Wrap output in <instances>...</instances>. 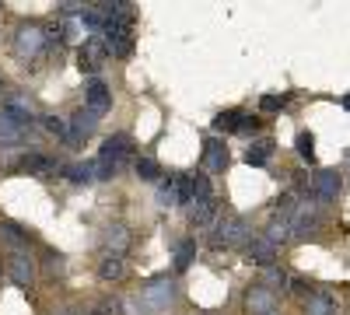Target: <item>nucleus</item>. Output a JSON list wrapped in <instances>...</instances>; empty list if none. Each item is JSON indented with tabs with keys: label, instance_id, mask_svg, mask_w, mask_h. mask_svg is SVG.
<instances>
[{
	"label": "nucleus",
	"instance_id": "obj_1",
	"mask_svg": "<svg viewBox=\"0 0 350 315\" xmlns=\"http://www.w3.org/2000/svg\"><path fill=\"white\" fill-rule=\"evenodd\" d=\"M214 249H228V245H242L249 242V224L239 214H221L217 217V232H214Z\"/></svg>",
	"mask_w": 350,
	"mask_h": 315
},
{
	"label": "nucleus",
	"instance_id": "obj_2",
	"mask_svg": "<svg viewBox=\"0 0 350 315\" xmlns=\"http://www.w3.org/2000/svg\"><path fill=\"white\" fill-rule=\"evenodd\" d=\"M242 305H245L249 315H277V295L270 288H262V284H256V288L245 291Z\"/></svg>",
	"mask_w": 350,
	"mask_h": 315
},
{
	"label": "nucleus",
	"instance_id": "obj_3",
	"mask_svg": "<svg viewBox=\"0 0 350 315\" xmlns=\"http://www.w3.org/2000/svg\"><path fill=\"white\" fill-rule=\"evenodd\" d=\"M8 273L18 288H36V263L28 260V252H11V263H8Z\"/></svg>",
	"mask_w": 350,
	"mask_h": 315
},
{
	"label": "nucleus",
	"instance_id": "obj_4",
	"mask_svg": "<svg viewBox=\"0 0 350 315\" xmlns=\"http://www.w3.org/2000/svg\"><path fill=\"white\" fill-rule=\"evenodd\" d=\"M42 46H46V36H42L39 25H21L18 28V36H14V53L18 56H36Z\"/></svg>",
	"mask_w": 350,
	"mask_h": 315
},
{
	"label": "nucleus",
	"instance_id": "obj_5",
	"mask_svg": "<svg viewBox=\"0 0 350 315\" xmlns=\"http://www.w3.org/2000/svg\"><path fill=\"white\" fill-rule=\"evenodd\" d=\"M102 161H109V165H116V168H123V161H130L133 158V144H130V137H109L105 144H102V154H98Z\"/></svg>",
	"mask_w": 350,
	"mask_h": 315
},
{
	"label": "nucleus",
	"instance_id": "obj_6",
	"mask_svg": "<svg viewBox=\"0 0 350 315\" xmlns=\"http://www.w3.org/2000/svg\"><path fill=\"white\" fill-rule=\"evenodd\" d=\"M245 256H249V263H256V266H273V260H277V245L262 235V238H249L245 242Z\"/></svg>",
	"mask_w": 350,
	"mask_h": 315
},
{
	"label": "nucleus",
	"instance_id": "obj_7",
	"mask_svg": "<svg viewBox=\"0 0 350 315\" xmlns=\"http://www.w3.org/2000/svg\"><path fill=\"white\" fill-rule=\"evenodd\" d=\"M172 298H175V284L168 277H154L148 288H144V301H148L151 308H165Z\"/></svg>",
	"mask_w": 350,
	"mask_h": 315
},
{
	"label": "nucleus",
	"instance_id": "obj_8",
	"mask_svg": "<svg viewBox=\"0 0 350 315\" xmlns=\"http://www.w3.org/2000/svg\"><path fill=\"white\" fill-rule=\"evenodd\" d=\"M308 193H312L315 200H336V193H340V176H336V172H315L312 182H308Z\"/></svg>",
	"mask_w": 350,
	"mask_h": 315
},
{
	"label": "nucleus",
	"instance_id": "obj_9",
	"mask_svg": "<svg viewBox=\"0 0 350 315\" xmlns=\"http://www.w3.org/2000/svg\"><path fill=\"white\" fill-rule=\"evenodd\" d=\"M105 46H102V39H88L84 46H81V53H77V67L81 70H88V74H95L98 70V64L105 60Z\"/></svg>",
	"mask_w": 350,
	"mask_h": 315
},
{
	"label": "nucleus",
	"instance_id": "obj_10",
	"mask_svg": "<svg viewBox=\"0 0 350 315\" xmlns=\"http://www.w3.org/2000/svg\"><path fill=\"white\" fill-rule=\"evenodd\" d=\"M0 245L11 249V252H25L28 232H25L21 224H14V221H0Z\"/></svg>",
	"mask_w": 350,
	"mask_h": 315
},
{
	"label": "nucleus",
	"instance_id": "obj_11",
	"mask_svg": "<svg viewBox=\"0 0 350 315\" xmlns=\"http://www.w3.org/2000/svg\"><path fill=\"white\" fill-rule=\"evenodd\" d=\"M25 137V126L11 116L8 109H0V148H11V144H21Z\"/></svg>",
	"mask_w": 350,
	"mask_h": 315
},
{
	"label": "nucleus",
	"instance_id": "obj_12",
	"mask_svg": "<svg viewBox=\"0 0 350 315\" xmlns=\"http://www.w3.org/2000/svg\"><path fill=\"white\" fill-rule=\"evenodd\" d=\"M105 245H109V252L123 256V252L130 249V228H126V224H112V228H105Z\"/></svg>",
	"mask_w": 350,
	"mask_h": 315
},
{
	"label": "nucleus",
	"instance_id": "obj_13",
	"mask_svg": "<svg viewBox=\"0 0 350 315\" xmlns=\"http://www.w3.org/2000/svg\"><path fill=\"white\" fill-rule=\"evenodd\" d=\"M88 109H95V112H105L109 105H112V95H109V88H105V84L102 81H92V84H88Z\"/></svg>",
	"mask_w": 350,
	"mask_h": 315
},
{
	"label": "nucleus",
	"instance_id": "obj_14",
	"mask_svg": "<svg viewBox=\"0 0 350 315\" xmlns=\"http://www.w3.org/2000/svg\"><path fill=\"white\" fill-rule=\"evenodd\" d=\"M315 232H319V217L301 207V210L295 214V224H291V235H295V238H308V235H315Z\"/></svg>",
	"mask_w": 350,
	"mask_h": 315
},
{
	"label": "nucleus",
	"instance_id": "obj_15",
	"mask_svg": "<svg viewBox=\"0 0 350 315\" xmlns=\"http://www.w3.org/2000/svg\"><path fill=\"white\" fill-rule=\"evenodd\" d=\"M98 116H102V112H95V109H77L74 120H70V126L77 130V137H88V133H95Z\"/></svg>",
	"mask_w": 350,
	"mask_h": 315
},
{
	"label": "nucleus",
	"instance_id": "obj_16",
	"mask_svg": "<svg viewBox=\"0 0 350 315\" xmlns=\"http://www.w3.org/2000/svg\"><path fill=\"white\" fill-rule=\"evenodd\" d=\"M126 273V263H123V256H116V252H105V260L98 263V277L102 280H120Z\"/></svg>",
	"mask_w": 350,
	"mask_h": 315
},
{
	"label": "nucleus",
	"instance_id": "obj_17",
	"mask_svg": "<svg viewBox=\"0 0 350 315\" xmlns=\"http://www.w3.org/2000/svg\"><path fill=\"white\" fill-rule=\"evenodd\" d=\"M21 172H28V176H46V172H56V161H49L46 154H25Z\"/></svg>",
	"mask_w": 350,
	"mask_h": 315
},
{
	"label": "nucleus",
	"instance_id": "obj_18",
	"mask_svg": "<svg viewBox=\"0 0 350 315\" xmlns=\"http://www.w3.org/2000/svg\"><path fill=\"white\" fill-rule=\"evenodd\" d=\"M214 200H193V207H189V221L196 224V228H207L211 224V217H214Z\"/></svg>",
	"mask_w": 350,
	"mask_h": 315
},
{
	"label": "nucleus",
	"instance_id": "obj_19",
	"mask_svg": "<svg viewBox=\"0 0 350 315\" xmlns=\"http://www.w3.org/2000/svg\"><path fill=\"white\" fill-rule=\"evenodd\" d=\"M42 126H46V133L67 140V144H77V137L70 133V123H67V120H60V116H42Z\"/></svg>",
	"mask_w": 350,
	"mask_h": 315
},
{
	"label": "nucleus",
	"instance_id": "obj_20",
	"mask_svg": "<svg viewBox=\"0 0 350 315\" xmlns=\"http://www.w3.org/2000/svg\"><path fill=\"white\" fill-rule=\"evenodd\" d=\"M203 161H207L211 172H224L228 168V148L214 144V140H207V154H203Z\"/></svg>",
	"mask_w": 350,
	"mask_h": 315
},
{
	"label": "nucleus",
	"instance_id": "obj_21",
	"mask_svg": "<svg viewBox=\"0 0 350 315\" xmlns=\"http://www.w3.org/2000/svg\"><path fill=\"white\" fill-rule=\"evenodd\" d=\"M270 154H273V140H256V144L245 151V161L249 165H267Z\"/></svg>",
	"mask_w": 350,
	"mask_h": 315
},
{
	"label": "nucleus",
	"instance_id": "obj_22",
	"mask_svg": "<svg viewBox=\"0 0 350 315\" xmlns=\"http://www.w3.org/2000/svg\"><path fill=\"white\" fill-rule=\"evenodd\" d=\"M305 312H308V315H336V305H333L329 295H312V298L305 301Z\"/></svg>",
	"mask_w": 350,
	"mask_h": 315
},
{
	"label": "nucleus",
	"instance_id": "obj_23",
	"mask_svg": "<svg viewBox=\"0 0 350 315\" xmlns=\"http://www.w3.org/2000/svg\"><path fill=\"white\" fill-rule=\"evenodd\" d=\"M242 112L239 109H231V112H221V116L214 120V130H224V133H235V130H242Z\"/></svg>",
	"mask_w": 350,
	"mask_h": 315
},
{
	"label": "nucleus",
	"instance_id": "obj_24",
	"mask_svg": "<svg viewBox=\"0 0 350 315\" xmlns=\"http://www.w3.org/2000/svg\"><path fill=\"white\" fill-rule=\"evenodd\" d=\"M133 172H137V179H144V182H154V179L161 176L158 161H151V158H137V161H133Z\"/></svg>",
	"mask_w": 350,
	"mask_h": 315
},
{
	"label": "nucleus",
	"instance_id": "obj_25",
	"mask_svg": "<svg viewBox=\"0 0 350 315\" xmlns=\"http://www.w3.org/2000/svg\"><path fill=\"white\" fill-rule=\"evenodd\" d=\"M64 172H67V179H70V182H92V179H98L95 165H67Z\"/></svg>",
	"mask_w": 350,
	"mask_h": 315
},
{
	"label": "nucleus",
	"instance_id": "obj_26",
	"mask_svg": "<svg viewBox=\"0 0 350 315\" xmlns=\"http://www.w3.org/2000/svg\"><path fill=\"white\" fill-rule=\"evenodd\" d=\"M158 204L161 207H175V204H179V196H175V176L158 182Z\"/></svg>",
	"mask_w": 350,
	"mask_h": 315
},
{
	"label": "nucleus",
	"instance_id": "obj_27",
	"mask_svg": "<svg viewBox=\"0 0 350 315\" xmlns=\"http://www.w3.org/2000/svg\"><path fill=\"white\" fill-rule=\"evenodd\" d=\"M273 214H277L280 221L295 217V214H298V207H295V196H291V193H284V196L277 200V204H273Z\"/></svg>",
	"mask_w": 350,
	"mask_h": 315
},
{
	"label": "nucleus",
	"instance_id": "obj_28",
	"mask_svg": "<svg viewBox=\"0 0 350 315\" xmlns=\"http://www.w3.org/2000/svg\"><path fill=\"white\" fill-rule=\"evenodd\" d=\"M193 256H196V242H183L175 249V270H186L193 263Z\"/></svg>",
	"mask_w": 350,
	"mask_h": 315
},
{
	"label": "nucleus",
	"instance_id": "obj_29",
	"mask_svg": "<svg viewBox=\"0 0 350 315\" xmlns=\"http://www.w3.org/2000/svg\"><path fill=\"white\" fill-rule=\"evenodd\" d=\"M284 284H291L284 270H277V266H267V270H262V288L273 291V288H284Z\"/></svg>",
	"mask_w": 350,
	"mask_h": 315
},
{
	"label": "nucleus",
	"instance_id": "obj_30",
	"mask_svg": "<svg viewBox=\"0 0 350 315\" xmlns=\"http://www.w3.org/2000/svg\"><path fill=\"white\" fill-rule=\"evenodd\" d=\"M189 189H193V200H214L207 176H193V179H189Z\"/></svg>",
	"mask_w": 350,
	"mask_h": 315
},
{
	"label": "nucleus",
	"instance_id": "obj_31",
	"mask_svg": "<svg viewBox=\"0 0 350 315\" xmlns=\"http://www.w3.org/2000/svg\"><path fill=\"white\" fill-rule=\"evenodd\" d=\"M267 238H270L273 245H277V242H287V238H291V228H287V221H280V224L273 221V224L267 228Z\"/></svg>",
	"mask_w": 350,
	"mask_h": 315
},
{
	"label": "nucleus",
	"instance_id": "obj_32",
	"mask_svg": "<svg viewBox=\"0 0 350 315\" xmlns=\"http://www.w3.org/2000/svg\"><path fill=\"white\" fill-rule=\"evenodd\" d=\"M298 154H301L305 161L315 158V137H312V133H298Z\"/></svg>",
	"mask_w": 350,
	"mask_h": 315
},
{
	"label": "nucleus",
	"instance_id": "obj_33",
	"mask_svg": "<svg viewBox=\"0 0 350 315\" xmlns=\"http://www.w3.org/2000/svg\"><path fill=\"white\" fill-rule=\"evenodd\" d=\"M60 270H64V256H60V252H46V273L56 277Z\"/></svg>",
	"mask_w": 350,
	"mask_h": 315
},
{
	"label": "nucleus",
	"instance_id": "obj_34",
	"mask_svg": "<svg viewBox=\"0 0 350 315\" xmlns=\"http://www.w3.org/2000/svg\"><path fill=\"white\" fill-rule=\"evenodd\" d=\"M280 105H284V98H277V95H267V98L259 102V109H262V112H273V109H280Z\"/></svg>",
	"mask_w": 350,
	"mask_h": 315
},
{
	"label": "nucleus",
	"instance_id": "obj_35",
	"mask_svg": "<svg viewBox=\"0 0 350 315\" xmlns=\"http://www.w3.org/2000/svg\"><path fill=\"white\" fill-rule=\"evenodd\" d=\"M56 8H60L64 14H77V11H81L84 4H74V0H67V4H56Z\"/></svg>",
	"mask_w": 350,
	"mask_h": 315
},
{
	"label": "nucleus",
	"instance_id": "obj_36",
	"mask_svg": "<svg viewBox=\"0 0 350 315\" xmlns=\"http://www.w3.org/2000/svg\"><path fill=\"white\" fill-rule=\"evenodd\" d=\"M259 130V120H242V130L239 133H256Z\"/></svg>",
	"mask_w": 350,
	"mask_h": 315
},
{
	"label": "nucleus",
	"instance_id": "obj_37",
	"mask_svg": "<svg viewBox=\"0 0 350 315\" xmlns=\"http://www.w3.org/2000/svg\"><path fill=\"white\" fill-rule=\"evenodd\" d=\"M56 315H77V308L74 305H64V308H56Z\"/></svg>",
	"mask_w": 350,
	"mask_h": 315
},
{
	"label": "nucleus",
	"instance_id": "obj_38",
	"mask_svg": "<svg viewBox=\"0 0 350 315\" xmlns=\"http://www.w3.org/2000/svg\"><path fill=\"white\" fill-rule=\"evenodd\" d=\"M343 105H347V109H350V95H347V98H343Z\"/></svg>",
	"mask_w": 350,
	"mask_h": 315
},
{
	"label": "nucleus",
	"instance_id": "obj_39",
	"mask_svg": "<svg viewBox=\"0 0 350 315\" xmlns=\"http://www.w3.org/2000/svg\"><path fill=\"white\" fill-rule=\"evenodd\" d=\"M0 92H4V84H0Z\"/></svg>",
	"mask_w": 350,
	"mask_h": 315
}]
</instances>
